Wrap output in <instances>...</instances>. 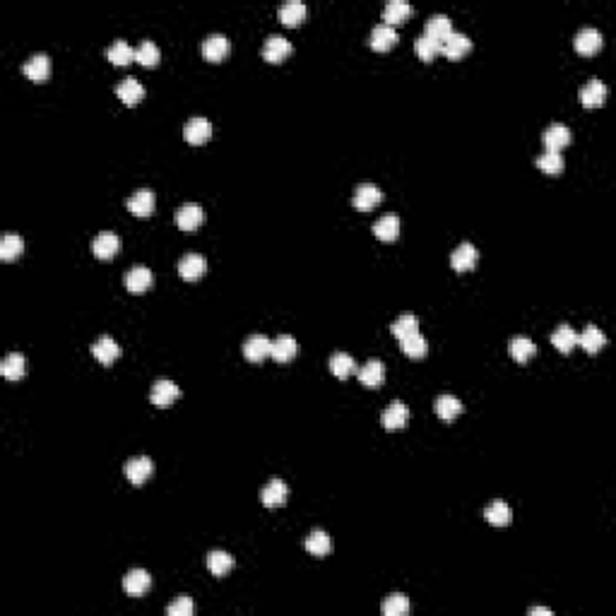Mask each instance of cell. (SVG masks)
<instances>
[{"instance_id": "6da1fadb", "label": "cell", "mask_w": 616, "mask_h": 616, "mask_svg": "<svg viewBox=\"0 0 616 616\" xmlns=\"http://www.w3.org/2000/svg\"><path fill=\"white\" fill-rule=\"evenodd\" d=\"M178 398H181V388L173 381H169V378H159V381L152 383L150 400H152V405L159 407V409L171 407Z\"/></svg>"}, {"instance_id": "7a4b0ae2", "label": "cell", "mask_w": 616, "mask_h": 616, "mask_svg": "<svg viewBox=\"0 0 616 616\" xmlns=\"http://www.w3.org/2000/svg\"><path fill=\"white\" fill-rule=\"evenodd\" d=\"M470 51H472V39L467 37V34H462V32H453L443 44H440V53H443L448 60L465 58Z\"/></svg>"}, {"instance_id": "3957f363", "label": "cell", "mask_w": 616, "mask_h": 616, "mask_svg": "<svg viewBox=\"0 0 616 616\" xmlns=\"http://www.w3.org/2000/svg\"><path fill=\"white\" fill-rule=\"evenodd\" d=\"M291 53V44L289 39H284L282 34H270L263 44V58L268 63H282L287 55Z\"/></svg>"}, {"instance_id": "277c9868", "label": "cell", "mask_w": 616, "mask_h": 616, "mask_svg": "<svg viewBox=\"0 0 616 616\" xmlns=\"http://www.w3.org/2000/svg\"><path fill=\"white\" fill-rule=\"evenodd\" d=\"M126 477L130 479L133 484H145L147 479L152 477V472H155V462L150 460L147 455H140V457H130V460L126 462Z\"/></svg>"}, {"instance_id": "5b68a950", "label": "cell", "mask_w": 616, "mask_h": 616, "mask_svg": "<svg viewBox=\"0 0 616 616\" xmlns=\"http://www.w3.org/2000/svg\"><path fill=\"white\" fill-rule=\"evenodd\" d=\"M118 251H121V239H118V234H114V231H101V234L94 236V241H92V253H94V256H97L99 260H109V258H114Z\"/></svg>"}, {"instance_id": "8992f818", "label": "cell", "mask_w": 616, "mask_h": 616, "mask_svg": "<svg viewBox=\"0 0 616 616\" xmlns=\"http://www.w3.org/2000/svg\"><path fill=\"white\" fill-rule=\"evenodd\" d=\"M381 200H383V193L376 183H361V185H357V190H354V195H352V205L361 212L376 207Z\"/></svg>"}, {"instance_id": "52a82bcc", "label": "cell", "mask_w": 616, "mask_h": 616, "mask_svg": "<svg viewBox=\"0 0 616 616\" xmlns=\"http://www.w3.org/2000/svg\"><path fill=\"white\" fill-rule=\"evenodd\" d=\"M381 424H383V428H388V431L405 428L407 424H409V407H407L405 402H400V400H395V402L381 414Z\"/></svg>"}, {"instance_id": "ba28073f", "label": "cell", "mask_w": 616, "mask_h": 616, "mask_svg": "<svg viewBox=\"0 0 616 616\" xmlns=\"http://www.w3.org/2000/svg\"><path fill=\"white\" fill-rule=\"evenodd\" d=\"M207 270V260L200 256V253H185L183 258L178 260V275L188 282H195L205 275Z\"/></svg>"}, {"instance_id": "9c48e42d", "label": "cell", "mask_w": 616, "mask_h": 616, "mask_svg": "<svg viewBox=\"0 0 616 616\" xmlns=\"http://www.w3.org/2000/svg\"><path fill=\"white\" fill-rule=\"evenodd\" d=\"M477 260H479V253L470 241H462V244L450 253V265H453V270H457V273L472 270L474 265H477Z\"/></svg>"}, {"instance_id": "30bf717a", "label": "cell", "mask_w": 616, "mask_h": 616, "mask_svg": "<svg viewBox=\"0 0 616 616\" xmlns=\"http://www.w3.org/2000/svg\"><path fill=\"white\" fill-rule=\"evenodd\" d=\"M287 496H289V489L282 479H270L268 484L260 491V501H263L265 508H280L284 506Z\"/></svg>"}, {"instance_id": "8fae6325", "label": "cell", "mask_w": 616, "mask_h": 616, "mask_svg": "<svg viewBox=\"0 0 616 616\" xmlns=\"http://www.w3.org/2000/svg\"><path fill=\"white\" fill-rule=\"evenodd\" d=\"M150 587H152V578H150V573H147L145 568L128 570L126 578H123V590H126L130 597L145 595V592L150 590Z\"/></svg>"}, {"instance_id": "7c38bea8", "label": "cell", "mask_w": 616, "mask_h": 616, "mask_svg": "<svg viewBox=\"0 0 616 616\" xmlns=\"http://www.w3.org/2000/svg\"><path fill=\"white\" fill-rule=\"evenodd\" d=\"M152 282H155V275H152L150 268H145V265H135V268H130L126 273V287L128 291L133 294H143L152 287Z\"/></svg>"}, {"instance_id": "4fadbf2b", "label": "cell", "mask_w": 616, "mask_h": 616, "mask_svg": "<svg viewBox=\"0 0 616 616\" xmlns=\"http://www.w3.org/2000/svg\"><path fill=\"white\" fill-rule=\"evenodd\" d=\"M604 99H607V84L597 80V77L585 82L583 89H580V104H583L585 109H597V106L604 104Z\"/></svg>"}, {"instance_id": "5bb4252c", "label": "cell", "mask_w": 616, "mask_h": 616, "mask_svg": "<svg viewBox=\"0 0 616 616\" xmlns=\"http://www.w3.org/2000/svg\"><path fill=\"white\" fill-rule=\"evenodd\" d=\"M128 210L135 217H150L155 212V193L150 188H138L128 197Z\"/></svg>"}, {"instance_id": "9a60e30c", "label": "cell", "mask_w": 616, "mask_h": 616, "mask_svg": "<svg viewBox=\"0 0 616 616\" xmlns=\"http://www.w3.org/2000/svg\"><path fill=\"white\" fill-rule=\"evenodd\" d=\"M92 354H94V359H97L99 364L109 366V364H114L118 357H121V347H118V342L114 340V337L101 335L99 340L92 344Z\"/></svg>"}, {"instance_id": "2e32d148", "label": "cell", "mask_w": 616, "mask_h": 616, "mask_svg": "<svg viewBox=\"0 0 616 616\" xmlns=\"http://www.w3.org/2000/svg\"><path fill=\"white\" fill-rule=\"evenodd\" d=\"M299 352V344L294 340L291 335H280L277 340L270 342V357H273L277 364H287L296 357Z\"/></svg>"}, {"instance_id": "e0dca14e", "label": "cell", "mask_w": 616, "mask_h": 616, "mask_svg": "<svg viewBox=\"0 0 616 616\" xmlns=\"http://www.w3.org/2000/svg\"><path fill=\"white\" fill-rule=\"evenodd\" d=\"M22 72H25L30 80L34 82H44L48 77L51 72V60L46 53H34L30 55V58L25 60V65H22Z\"/></svg>"}, {"instance_id": "ac0fdd59", "label": "cell", "mask_w": 616, "mask_h": 616, "mask_svg": "<svg viewBox=\"0 0 616 616\" xmlns=\"http://www.w3.org/2000/svg\"><path fill=\"white\" fill-rule=\"evenodd\" d=\"M542 143H544V147L549 152H561L563 147L570 145V130L563 126V123H553V126L544 130Z\"/></svg>"}, {"instance_id": "d6986e66", "label": "cell", "mask_w": 616, "mask_h": 616, "mask_svg": "<svg viewBox=\"0 0 616 616\" xmlns=\"http://www.w3.org/2000/svg\"><path fill=\"white\" fill-rule=\"evenodd\" d=\"M202 219H205L202 207L195 205V202H185V205H181L178 212H176V224H178V229H183V231H195L202 224Z\"/></svg>"}, {"instance_id": "ffe728a7", "label": "cell", "mask_w": 616, "mask_h": 616, "mask_svg": "<svg viewBox=\"0 0 616 616\" xmlns=\"http://www.w3.org/2000/svg\"><path fill=\"white\" fill-rule=\"evenodd\" d=\"M210 135H212L210 121H207V118H200V116L190 118V121L185 123V128H183V138L188 140L190 145L207 143V138H210Z\"/></svg>"}, {"instance_id": "44dd1931", "label": "cell", "mask_w": 616, "mask_h": 616, "mask_svg": "<svg viewBox=\"0 0 616 616\" xmlns=\"http://www.w3.org/2000/svg\"><path fill=\"white\" fill-rule=\"evenodd\" d=\"M116 97L121 99L123 104L135 106L138 101H143V97H145L143 82L135 80V77H126V80H121L116 84Z\"/></svg>"}, {"instance_id": "7402d4cb", "label": "cell", "mask_w": 616, "mask_h": 616, "mask_svg": "<svg viewBox=\"0 0 616 616\" xmlns=\"http://www.w3.org/2000/svg\"><path fill=\"white\" fill-rule=\"evenodd\" d=\"M227 53H229V39L224 37V34H210V37H205V41H202V55H205L207 60L219 63Z\"/></svg>"}, {"instance_id": "603a6c76", "label": "cell", "mask_w": 616, "mask_h": 616, "mask_svg": "<svg viewBox=\"0 0 616 616\" xmlns=\"http://www.w3.org/2000/svg\"><path fill=\"white\" fill-rule=\"evenodd\" d=\"M604 39L602 34L597 30H592V27H587V30H580L578 34H575V51L583 55H592L597 53V51L602 48Z\"/></svg>"}, {"instance_id": "cb8c5ba5", "label": "cell", "mask_w": 616, "mask_h": 616, "mask_svg": "<svg viewBox=\"0 0 616 616\" xmlns=\"http://www.w3.org/2000/svg\"><path fill=\"white\" fill-rule=\"evenodd\" d=\"M383 378H386V366H383L378 359H369V361H366V364L359 369V381H361V386H366V388H371V390L381 388Z\"/></svg>"}, {"instance_id": "d4e9b609", "label": "cell", "mask_w": 616, "mask_h": 616, "mask_svg": "<svg viewBox=\"0 0 616 616\" xmlns=\"http://www.w3.org/2000/svg\"><path fill=\"white\" fill-rule=\"evenodd\" d=\"M369 44H371L373 51H388V48H393L395 44H398V32H395V27L383 25V22H381V25H376L371 30Z\"/></svg>"}, {"instance_id": "484cf974", "label": "cell", "mask_w": 616, "mask_h": 616, "mask_svg": "<svg viewBox=\"0 0 616 616\" xmlns=\"http://www.w3.org/2000/svg\"><path fill=\"white\" fill-rule=\"evenodd\" d=\"M424 34H426V37H431L433 41L443 44L445 39L453 34V22H450L448 15H431V17H428V22H426V30H424Z\"/></svg>"}, {"instance_id": "4316f807", "label": "cell", "mask_w": 616, "mask_h": 616, "mask_svg": "<svg viewBox=\"0 0 616 616\" xmlns=\"http://www.w3.org/2000/svg\"><path fill=\"white\" fill-rule=\"evenodd\" d=\"M484 518H487V523L494 525V527H506L513 520V511L506 501H491L489 506L484 508Z\"/></svg>"}, {"instance_id": "83f0119b", "label": "cell", "mask_w": 616, "mask_h": 616, "mask_svg": "<svg viewBox=\"0 0 616 616\" xmlns=\"http://www.w3.org/2000/svg\"><path fill=\"white\" fill-rule=\"evenodd\" d=\"M578 344L587 354H597V352H602V347L607 344V335H604L597 325H587L578 335Z\"/></svg>"}, {"instance_id": "f1b7e54d", "label": "cell", "mask_w": 616, "mask_h": 616, "mask_svg": "<svg viewBox=\"0 0 616 616\" xmlns=\"http://www.w3.org/2000/svg\"><path fill=\"white\" fill-rule=\"evenodd\" d=\"M433 409H436L438 419L453 421L455 417L462 414V402L455 398V395H438L436 402H433Z\"/></svg>"}, {"instance_id": "f546056e", "label": "cell", "mask_w": 616, "mask_h": 616, "mask_svg": "<svg viewBox=\"0 0 616 616\" xmlns=\"http://www.w3.org/2000/svg\"><path fill=\"white\" fill-rule=\"evenodd\" d=\"M25 371H27V361H25V354L20 352H10L8 357L0 361V373H3L8 381H20V378L25 376Z\"/></svg>"}, {"instance_id": "4dcf8cb0", "label": "cell", "mask_w": 616, "mask_h": 616, "mask_svg": "<svg viewBox=\"0 0 616 616\" xmlns=\"http://www.w3.org/2000/svg\"><path fill=\"white\" fill-rule=\"evenodd\" d=\"M412 15V5L407 3V0H390V3L383 8V25H400V22H405L407 17Z\"/></svg>"}, {"instance_id": "1f68e13d", "label": "cell", "mask_w": 616, "mask_h": 616, "mask_svg": "<svg viewBox=\"0 0 616 616\" xmlns=\"http://www.w3.org/2000/svg\"><path fill=\"white\" fill-rule=\"evenodd\" d=\"M270 354V340L265 335H251L244 342V357L248 361H263Z\"/></svg>"}, {"instance_id": "d6a6232c", "label": "cell", "mask_w": 616, "mask_h": 616, "mask_svg": "<svg viewBox=\"0 0 616 616\" xmlns=\"http://www.w3.org/2000/svg\"><path fill=\"white\" fill-rule=\"evenodd\" d=\"M508 352H511V357L518 361V364H525V361H530L537 354V347L535 342L530 340V337L520 335V337H513L511 344H508Z\"/></svg>"}, {"instance_id": "836d02e7", "label": "cell", "mask_w": 616, "mask_h": 616, "mask_svg": "<svg viewBox=\"0 0 616 616\" xmlns=\"http://www.w3.org/2000/svg\"><path fill=\"white\" fill-rule=\"evenodd\" d=\"M280 20L287 27H299L306 20V5L299 3V0H289L280 8Z\"/></svg>"}, {"instance_id": "e575fe53", "label": "cell", "mask_w": 616, "mask_h": 616, "mask_svg": "<svg viewBox=\"0 0 616 616\" xmlns=\"http://www.w3.org/2000/svg\"><path fill=\"white\" fill-rule=\"evenodd\" d=\"M551 344L561 354H568L570 349L578 344V332H575L573 327H568V325H558L556 330L551 332Z\"/></svg>"}, {"instance_id": "d590c367", "label": "cell", "mask_w": 616, "mask_h": 616, "mask_svg": "<svg viewBox=\"0 0 616 616\" xmlns=\"http://www.w3.org/2000/svg\"><path fill=\"white\" fill-rule=\"evenodd\" d=\"M381 612L383 616H407L409 614V597L402 595V592H393L383 600Z\"/></svg>"}, {"instance_id": "8d00e7d4", "label": "cell", "mask_w": 616, "mask_h": 616, "mask_svg": "<svg viewBox=\"0 0 616 616\" xmlns=\"http://www.w3.org/2000/svg\"><path fill=\"white\" fill-rule=\"evenodd\" d=\"M373 234L381 241H395L400 234V219L395 214H386V217H381L373 224Z\"/></svg>"}, {"instance_id": "74e56055", "label": "cell", "mask_w": 616, "mask_h": 616, "mask_svg": "<svg viewBox=\"0 0 616 616\" xmlns=\"http://www.w3.org/2000/svg\"><path fill=\"white\" fill-rule=\"evenodd\" d=\"M234 556L222 549H214L207 553V568H210L212 575H227L231 568H234Z\"/></svg>"}, {"instance_id": "f35d334b", "label": "cell", "mask_w": 616, "mask_h": 616, "mask_svg": "<svg viewBox=\"0 0 616 616\" xmlns=\"http://www.w3.org/2000/svg\"><path fill=\"white\" fill-rule=\"evenodd\" d=\"M390 332H393L398 340H405V337H412L419 332V320H417L414 313H402L393 325H390Z\"/></svg>"}, {"instance_id": "ab89813d", "label": "cell", "mask_w": 616, "mask_h": 616, "mask_svg": "<svg viewBox=\"0 0 616 616\" xmlns=\"http://www.w3.org/2000/svg\"><path fill=\"white\" fill-rule=\"evenodd\" d=\"M306 549L308 553H313V556H327V553L332 551L330 535L323 532V530H313V532L306 537Z\"/></svg>"}, {"instance_id": "60d3db41", "label": "cell", "mask_w": 616, "mask_h": 616, "mask_svg": "<svg viewBox=\"0 0 616 616\" xmlns=\"http://www.w3.org/2000/svg\"><path fill=\"white\" fill-rule=\"evenodd\" d=\"M106 58H109L114 65H128L130 60L135 58V48L130 46L128 41L118 39V41H116V44H111L109 51H106Z\"/></svg>"}, {"instance_id": "b9f144b4", "label": "cell", "mask_w": 616, "mask_h": 616, "mask_svg": "<svg viewBox=\"0 0 616 616\" xmlns=\"http://www.w3.org/2000/svg\"><path fill=\"white\" fill-rule=\"evenodd\" d=\"M330 371H332V376H337L344 381V378H349L354 371H357V364H354V359L349 357L347 352H337L330 357Z\"/></svg>"}, {"instance_id": "7bdbcfd3", "label": "cell", "mask_w": 616, "mask_h": 616, "mask_svg": "<svg viewBox=\"0 0 616 616\" xmlns=\"http://www.w3.org/2000/svg\"><path fill=\"white\" fill-rule=\"evenodd\" d=\"M400 349H402V354H407L409 359H421V357H426V352H428V342L417 332V335L400 340Z\"/></svg>"}, {"instance_id": "ee69618b", "label": "cell", "mask_w": 616, "mask_h": 616, "mask_svg": "<svg viewBox=\"0 0 616 616\" xmlns=\"http://www.w3.org/2000/svg\"><path fill=\"white\" fill-rule=\"evenodd\" d=\"M414 51H417V55H419L424 63H431V60L440 53V44L433 41V39L426 37V34H419V37H417V41H414Z\"/></svg>"}, {"instance_id": "f6af8a7d", "label": "cell", "mask_w": 616, "mask_h": 616, "mask_svg": "<svg viewBox=\"0 0 616 616\" xmlns=\"http://www.w3.org/2000/svg\"><path fill=\"white\" fill-rule=\"evenodd\" d=\"M25 251V239L20 234H5L0 239V258L3 260H13L20 253Z\"/></svg>"}, {"instance_id": "bcb514c9", "label": "cell", "mask_w": 616, "mask_h": 616, "mask_svg": "<svg viewBox=\"0 0 616 616\" xmlns=\"http://www.w3.org/2000/svg\"><path fill=\"white\" fill-rule=\"evenodd\" d=\"M135 60L145 67H152L159 63V46L155 41H143L138 48H135Z\"/></svg>"}, {"instance_id": "7dc6e473", "label": "cell", "mask_w": 616, "mask_h": 616, "mask_svg": "<svg viewBox=\"0 0 616 616\" xmlns=\"http://www.w3.org/2000/svg\"><path fill=\"white\" fill-rule=\"evenodd\" d=\"M537 166L542 169L544 173H549V176H558V173L563 171V157L561 152H549L546 150L544 155L537 159Z\"/></svg>"}, {"instance_id": "c3c4849f", "label": "cell", "mask_w": 616, "mask_h": 616, "mask_svg": "<svg viewBox=\"0 0 616 616\" xmlns=\"http://www.w3.org/2000/svg\"><path fill=\"white\" fill-rule=\"evenodd\" d=\"M166 614L169 616H193L195 614V602L190 600V597L181 595L166 607Z\"/></svg>"}, {"instance_id": "681fc988", "label": "cell", "mask_w": 616, "mask_h": 616, "mask_svg": "<svg viewBox=\"0 0 616 616\" xmlns=\"http://www.w3.org/2000/svg\"><path fill=\"white\" fill-rule=\"evenodd\" d=\"M553 612L551 609H546V607H532L530 609V616H551Z\"/></svg>"}]
</instances>
